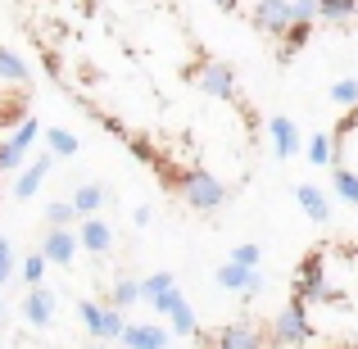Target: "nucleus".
<instances>
[{
    "label": "nucleus",
    "instance_id": "nucleus-1",
    "mask_svg": "<svg viewBox=\"0 0 358 349\" xmlns=\"http://www.w3.org/2000/svg\"><path fill=\"white\" fill-rule=\"evenodd\" d=\"M177 186H182L186 204H191V209H200V213H213L222 200H227V186H222L213 173H204V168H191V173H182V177H177Z\"/></svg>",
    "mask_w": 358,
    "mask_h": 349
},
{
    "label": "nucleus",
    "instance_id": "nucleus-2",
    "mask_svg": "<svg viewBox=\"0 0 358 349\" xmlns=\"http://www.w3.org/2000/svg\"><path fill=\"white\" fill-rule=\"evenodd\" d=\"M295 299H322V304H341V290L327 286V254H322V250H313L304 263H299Z\"/></svg>",
    "mask_w": 358,
    "mask_h": 349
},
{
    "label": "nucleus",
    "instance_id": "nucleus-3",
    "mask_svg": "<svg viewBox=\"0 0 358 349\" xmlns=\"http://www.w3.org/2000/svg\"><path fill=\"white\" fill-rule=\"evenodd\" d=\"M272 341L277 345H308L313 341V327H308V308H304V299H290L286 308H281L277 318H272Z\"/></svg>",
    "mask_w": 358,
    "mask_h": 349
},
{
    "label": "nucleus",
    "instance_id": "nucleus-4",
    "mask_svg": "<svg viewBox=\"0 0 358 349\" xmlns=\"http://www.w3.org/2000/svg\"><path fill=\"white\" fill-rule=\"evenodd\" d=\"M250 23L259 27L263 36H286L295 27V0H254Z\"/></svg>",
    "mask_w": 358,
    "mask_h": 349
},
{
    "label": "nucleus",
    "instance_id": "nucleus-5",
    "mask_svg": "<svg viewBox=\"0 0 358 349\" xmlns=\"http://www.w3.org/2000/svg\"><path fill=\"white\" fill-rule=\"evenodd\" d=\"M191 82L204 91V96H218V100H236V73L227 69L222 59H200L191 69Z\"/></svg>",
    "mask_w": 358,
    "mask_h": 349
},
{
    "label": "nucleus",
    "instance_id": "nucleus-6",
    "mask_svg": "<svg viewBox=\"0 0 358 349\" xmlns=\"http://www.w3.org/2000/svg\"><path fill=\"white\" fill-rule=\"evenodd\" d=\"M204 345L209 349H263V336H259V327H250V322H227L213 336H204Z\"/></svg>",
    "mask_w": 358,
    "mask_h": 349
},
{
    "label": "nucleus",
    "instance_id": "nucleus-7",
    "mask_svg": "<svg viewBox=\"0 0 358 349\" xmlns=\"http://www.w3.org/2000/svg\"><path fill=\"white\" fill-rule=\"evenodd\" d=\"M78 245H82V236L69 232V227H50V232L41 236V254H45L50 263H59V268L78 259Z\"/></svg>",
    "mask_w": 358,
    "mask_h": 349
},
{
    "label": "nucleus",
    "instance_id": "nucleus-8",
    "mask_svg": "<svg viewBox=\"0 0 358 349\" xmlns=\"http://www.w3.org/2000/svg\"><path fill=\"white\" fill-rule=\"evenodd\" d=\"M50 164H55V155H41V159H32V164L23 168V177L14 182V200H32V195L41 191L45 173H50Z\"/></svg>",
    "mask_w": 358,
    "mask_h": 349
},
{
    "label": "nucleus",
    "instance_id": "nucleus-9",
    "mask_svg": "<svg viewBox=\"0 0 358 349\" xmlns=\"http://www.w3.org/2000/svg\"><path fill=\"white\" fill-rule=\"evenodd\" d=\"M23 318L32 327H50V318H55V295L45 286H32L27 290V299H23Z\"/></svg>",
    "mask_w": 358,
    "mask_h": 349
},
{
    "label": "nucleus",
    "instance_id": "nucleus-10",
    "mask_svg": "<svg viewBox=\"0 0 358 349\" xmlns=\"http://www.w3.org/2000/svg\"><path fill=\"white\" fill-rule=\"evenodd\" d=\"M78 236H82V250H91V254H109L114 250V227H109L105 218H87L78 227Z\"/></svg>",
    "mask_w": 358,
    "mask_h": 349
},
{
    "label": "nucleus",
    "instance_id": "nucleus-11",
    "mask_svg": "<svg viewBox=\"0 0 358 349\" xmlns=\"http://www.w3.org/2000/svg\"><path fill=\"white\" fill-rule=\"evenodd\" d=\"M168 341H173L168 327H127V336H122L127 349H168Z\"/></svg>",
    "mask_w": 358,
    "mask_h": 349
},
{
    "label": "nucleus",
    "instance_id": "nucleus-12",
    "mask_svg": "<svg viewBox=\"0 0 358 349\" xmlns=\"http://www.w3.org/2000/svg\"><path fill=\"white\" fill-rule=\"evenodd\" d=\"M295 200H299V209H304L313 222H331V204H327V195L317 191V186H308V182H304V186L295 191Z\"/></svg>",
    "mask_w": 358,
    "mask_h": 349
},
{
    "label": "nucleus",
    "instance_id": "nucleus-13",
    "mask_svg": "<svg viewBox=\"0 0 358 349\" xmlns=\"http://www.w3.org/2000/svg\"><path fill=\"white\" fill-rule=\"evenodd\" d=\"M268 131H272V145H277L281 159H290L299 150V131H295V122H290V118H268Z\"/></svg>",
    "mask_w": 358,
    "mask_h": 349
},
{
    "label": "nucleus",
    "instance_id": "nucleus-14",
    "mask_svg": "<svg viewBox=\"0 0 358 349\" xmlns=\"http://www.w3.org/2000/svg\"><path fill=\"white\" fill-rule=\"evenodd\" d=\"M109 200V191L100 182H91V186H78V195H73V209H78V218H96V209Z\"/></svg>",
    "mask_w": 358,
    "mask_h": 349
},
{
    "label": "nucleus",
    "instance_id": "nucleus-15",
    "mask_svg": "<svg viewBox=\"0 0 358 349\" xmlns=\"http://www.w3.org/2000/svg\"><path fill=\"white\" fill-rule=\"evenodd\" d=\"M136 299H145V281H136V277H118V281H114V290H109V304H114V308H127V304H136Z\"/></svg>",
    "mask_w": 358,
    "mask_h": 349
},
{
    "label": "nucleus",
    "instance_id": "nucleus-16",
    "mask_svg": "<svg viewBox=\"0 0 358 349\" xmlns=\"http://www.w3.org/2000/svg\"><path fill=\"white\" fill-rule=\"evenodd\" d=\"M0 78H5V82H27L32 69H27V59L18 50H5V45H0Z\"/></svg>",
    "mask_w": 358,
    "mask_h": 349
},
{
    "label": "nucleus",
    "instance_id": "nucleus-17",
    "mask_svg": "<svg viewBox=\"0 0 358 349\" xmlns=\"http://www.w3.org/2000/svg\"><path fill=\"white\" fill-rule=\"evenodd\" d=\"M250 277H254V268H241L236 259H227L218 268V286L222 290H245V286H250Z\"/></svg>",
    "mask_w": 358,
    "mask_h": 349
},
{
    "label": "nucleus",
    "instance_id": "nucleus-18",
    "mask_svg": "<svg viewBox=\"0 0 358 349\" xmlns=\"http://www.w3.org/2000/svg\"><path fill=\"white\" fill-rule=\"evenodd\" d=\"M78 318L87 322L91 341H100V336H105V304H96V299H82V304H78Z\"/></svg>",
    "mask_w": 358,
    "mask_h": 349
},
{
    "label": "nucleus",
    "instance_id": "nucleus-19",
    "mask_svg": "<svg viewBox=\"0 0 358 349\" xmlns=\"http://www.w3.org/2000/svg\"><path fill=\"white\" fill-rule=\"evenodd\" d=\"M45 145H50L55 159H73V155H78V136H73V131H64V127H50V131H45Z\"/></svg>",
    "mask_w": 358,
    "mask_h": 349
},
{
    "label": "nucleus",
    "instance_id": "nucleus-20",
    "mask_svg": "<svg viewBox=\"0 0 358 349\" xmlns=\"http://www.w3.org/2000/svg\"><path fill=\"white\" fill-rule=\"evenodd\" d=\"M308 164H317V168L336 164V136H327V131H317V136L308 141Z\"/></svg>",
    "mask_w": 358,
    "mask_h": 349
},
{
    "label": "nucleus",
    "instance_id": "nucleus-21",
    "mask_svg": "<svg viewBox=\"0 0 358 349\" xmlns=\"http://www.w3.org/2000/svg\"><path fill=\"white\" fill-rule=\"evenodd\" d=\"M331 186H336V195H341L345 204H358V173H350V168H341V164H336Z\"/></svg>",
    "mask_w": 358,
    "mask_h": 349
},
{
    "label": "nucleus",
    "instance_id": "nucleus-22",
    "mask_svg": "<svg viewBox=\"0 0 358 349\" xmlns=\"http://www.w3.org/2000/svg\"><path fill=\"white\" fill-rule=\"evenodd\" d=\"M358 14V0H322V18L327 23H350Z\"/></svg>",
    "mask_w": 358,
    "mask_h": 349
},
{
    "label": "nucleus",
    "instance_id": "nucleus-23",
    "mask_svg": "<svg viewBox=\"0 0 358 349\" xmlns=\"http://www.w3.org/2000/svg\"><path fill=\"white\" fill-rule=\"evenodd\" d=\"M308 32H313V23H295L286 36H281V59H290L295 50H304V41H308Z\"/></svg>",
    "mask_w": 358,
    "mask_h": 349
},
{
    "label": "nucleus",
    "instance_id": "nucleus-24",
    "mask_svg": "<svg viewBox=\"0 0 358 349\" xmlns=\"http://www.w3.org/2000/svg\"><path fill=\"white\" fill-rule=\"evenodd\" d=\"M73 218H78L73 200H50V204H45V222H50V227H69Z\"/></svg>",
    "mask_w": 358,
    "mask_h": 349
},
{
    "label": "nucleus",
    "instance_id": "nucleus-25",
    "mask_svg": "<svg viewBox=\"0 0 358 349\" xmlns=\"http://www.w3.org/2000/svg\"><path fill=\"white\" fill-rule=\"evenodd\" d=\"M23 118H27L23 114V100H9L5 91H0V131H5V127H18Z\"/></svg>",
    "mask_w": 358,
    "mask_h": 349
},
{
    "label": "nucleus",
    "instance_id": "nucleus-26",
    "mask_svg": "<svg viewBox=\"0 0 358 349\" xmlns=\"http://www.w3.org/2000/svg\"><path fill=\"white\" fill-rule=\"evenodd\" d=\"M45 263H50V259H45L41 250H36V254H27V259H23V281H27V286H41V277H45Z\"/></svg>",
    "mask_w": 358,
    "mask_h": 349
},
{
    "label": "nucleus",
    "instance_id": "nucleus-27",
    "mask_svg": "<svg viewBox=\"0 0 358 349\" xmlns=\"http://www.w3.org/2000/svg\"><path fill=\"white\" fill-rule=\"evenodd\" d=\"M173 336H200V322H195L191 304H182V308L173 313Z\"/></svg>",
    "mask_w": 358,
    "mask_h": 349
},
{
    "label": "nucleus",
    "instance_id": "nucleus-28",
    "mask_svg": "<svg viewBox=\"0 0 358 349\" xmlns=\"http://www.w3.org/2000/svg\"><path fill=\"white\" fill-rule=\"evenodd\" d=\"M331 100H336V105H358V78L331 82Z\"/></svg>",
    "mask_w": 358,
    "mask_h": 349
},
{
    "label": "nucleus",
    "instance_id": "nucleus-29",
    "mask_svg": "<svg viewBox=\"0 0 358 349\" xmlns=\"http://www.w3.org/2000/svg\"><path fill=\"white\" fill-rule=\"evenodd\" d=\"M36 127H41V122H36V118H23V122H18L14 131H9V141H14V145H18V150H23V155H27V145H32V141H36Z\"/></svg>",
    "mask_w": 358,
    "mask_h": 349
},
{
    "label": "nucleus",
    "instance_id": "nucleus-30",
    "mask_svg": "<svg viewBox=\"0 0 358 349\" xmlns=\"http://www.w3.org/2000/svg\"><path fill=\"white\" fill-rule=\"evenodd\" d=\"M150 304H155V313H168V318H173L177 308L186 304V299H182V290L173 286V290H164V295H159V299H150Z\"/></svg>",
    "mask_w": 358,
    "mask_h": 349
},
{
    "label": "nucleus",
    "instance_id": "nucleus-31",
    "mask_svg": "<svg viewBox=\"0 0 358 349\" xmlns=\"http://www.w3.org/2000/svg\"><path fill=\"white\" fill-rule=\"evenodd\" d=\"M173 286H177V281L168 277V272H150V277H145V299H159L164 290H173Z\"/></svg>",
    "mask_w": 358,
    "mask_h": 349
},
{
    "label": "nucleus",
    "instance_id": "nucleus-32",
    "mask_svg": "<svg viewBox=\"0 0 358 349\" xmlns=\"http://www.w3.org/2000/svg\"><path fill=\"white\" fill-rule=\"evenodd\" d=\"M18 164H23V150L14 141H0V173H14Z\"/></svg>",
    "mask_w": 358,
    "mask_h": 349
},
{
    "label": "nucleus",
    "instance_id": "nucleus-33",
    "mask_svg": "<svg viewBox=\"0 0 358 349\" xmlns=\"http://www.w3.org/2000/svg\"><path fill=\"white\" fill-rule=\"evenodd\" d=\"M231 259H236L241 268H259V263H263V250H259V245H236V250H231Z\"/></svg>",
    "mask_w": 358,
    "mask_h": 349
},
{
    "label": "nucleus",
    "instance_id": "nucleus-34",
    "mask_svg": "<svg viewBox=\"0 0 358 349\" xmlns=\"http://www.w3.org/2000/svg\"><path fill=\"white\" fill-rule=\"evenodd\" d=\"M322 18V0H295V23H313Z\"/></svg>",
    "mask_w": 358,
    "mask_h": 349
},
{
    "label": "nucleus",
    "instance_id": "nucleus-35",
    "mask_svg": "<svg viewBox=\"0 0 358 349\" xmlns=\"http://www.w3.org/2000/svg\"><path fill=\"white\" fill-rule=\"evenodd\" d=\"M9 272H14V250H9V241L0 236V286L9 281Z\"/></svg>",
    "mask_w": 358,
    "mask_h": 349
},
{
    "label": "nucleus",
    "instance_id": "nucleus-36",
    "mask_svg": "<svg viewBox=\"0 0 358 349\" xmlns=\"http://www.w3.org/2000/svg\"><path fill=\"white\" fill-rule=\"evenodd\" d=\"M131 150H136L141 164H155V150H150V141H145V136H131Z\"/></svg>",
    "mask_w": 358,
    "mask_h": 349
},
{
    "label": "nucleus",
    "instance_id": "nucleus-37",
    "mask_svg": "<svg viewBox=\"0 0 358 349\" xmlns=\"http://www.w3.org/2000/svg\"><path fill=\"white\" fill-rule=\"evenodd\" d=\"M263 286H268V281H263V272H259V268H254V277H250V286H245V290H241V295H245V299H259V295H263Z\"/></svg>",
    "mask_w": 358,
    "mask_h": 349
},
{
    "label": "nucleus",
    "instance_id": "nucleus-38",
    "mask_svg": "<svg viewBox=\"0 0 358 349\" xmlns=\"http://www.w3.org/2000/svg\"><path fill=\"white\" fill-rule=\"evenodd\" d=\"M131 222H136V227H150V204H136V213H131Z\"/></svg>",
    "mask_w": 358,
    "mask_h": 349
},
{
    "label": "nucleus",
    "instance_id": "nucleus-39",
    "mask_svg": "<svg viewBox=\"0 0 358 349\" xmlns=\"http://www.w3.org/2000/svg\"><path fill=\"white\" fill-rule=\"evenodd\" d=\"M213 5H218L222 14H231V9H236V0H213Z\"/></svg>",
    "mask_w": 358,
    "mask_h": 349
},
{
    "label": "nucleus",
    "instance_id": "nucleus-40",
    "mask_svg": "<svg viewBox=\"0 0 358 349\" xmlns=\"http://www.w3.org/2000/svg\"><path fill=\"white\" fill-rule=\"evenodd\" d=\"M0 313H5V299H0Z\"/></svg>",
    "mask_w": 358,
    "mask_h": 349
},
{
    "label": "nucleus",
    "instance_id": "nucleus-41",
    "mask_svg": "<svg viewBox=\"0 0 358 349\" xmlns=\"http://www.w3.org/2000/svg\"><path fill=\"white\" fill-rule=\"evenodd\" d=\"M87 349H100V345H87Z\"/></svg>",
    "mask_w": 358,
    "mask_h": 349
},
{
    "label": "nucleus",
    "instance_id": "nucleus-42",
    "mask_svg": "<svg viewBox=\"0 0 358 349\" xmlns=\"http://www.w3.org/2000/svg\"><path fill=\"white\" fill-rule=\"evenodd\" d=\"M118 349H127V345H118Z\"/></svg>",
    "mask_w": 358,
    "mask_h": 349
}]
</instances>
